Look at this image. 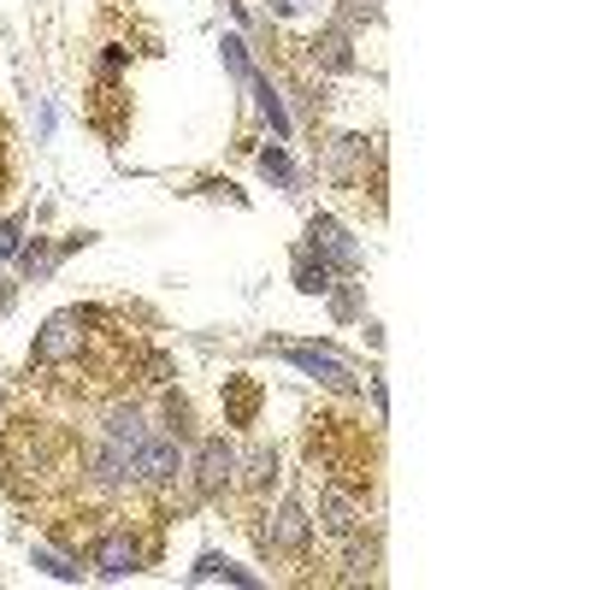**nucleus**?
<instances>
[{"label":"nucleus","mask_w":590,"mask_h":590,"mask_svg":"<svg viewBox=\"0 0 590 590\" xmlns=\"http://www.w3.org/2000/svg\"><path fill=\"white\" fill-rule=\"evenodd\" d=\"M89 349V313H53L36 337V366H65V361H83Z\"/></svg>","instance_id":"obj_1"},{"label":"nucleus","mask_w":590,"mask_h":590,"mask_svg":"<svg viewBox=\"0 0 590 590\" xmlns=\"http://www.w3.org/2000/svg\"><path fill=\"white\" fill-rule=\"evenodd\" d=\"M89 561H95V573H107V579H124V573H136V567H142L136 531H131V526H107V531L89 543Z\"/></svg>","instance_id":"obj_2"},{"label":"nucleus","mask_w":590,"mask_h":590,"mask_svg":"<svg viewBox=\"0 0 590 590\" xmlns=\"http://www.w3.org/2000/svg\"><path fill=\"white\" fill-rule=\"evenodd\" d=\"M284 361H296L301 372H313L320 384H330V390H354V366L337 361L330 349H313V342H278Z\"/></svg>","instance_id":"obj_3"},{"label":"nucleus","mask_w":590,"mask_h":590,"mask_svg":"<svg viewBox=\"0 0 590 590\" xmlns=\"http://www.w3.org/2000/svg\"><path fill=\"white\" fill-rule=\"evenodd\" d=\"M308 249L320 254L325 266H337V272H361V249H354V237L337 219H325V213L308 225Z\"/></svg>","instance_id":"obj_4"},{"label":"nucleus","mask_w":590,"mask_h":590,"mask_svg":"<svg viewBox=\"0 0 590 590\" xmlns=\"http://www.w3.org/2000/svg\"><path fill=\"white\" fill-rule=\"evenodd\" d=\"M237 449H230L225 437H207L201 443V455H195V491L201 496H219V491H230V479H237Z\"/></svg>","instance_id":"obj_5"},{"label":"nucleus","mask_w":590,"mask_h":590,"mask_svg":"<svg viewBox=\"0 0 590 590\" xmlns=\"http://www.w3.org/2000/svg\"><path fill=\"white\" fill-rule=\"evenodd\" d=\"M272 543L278 550H308V514L296 508V502H284L278 520H272Z\"/></svg>","instance_id":"obj_6"},{"label":"nucleus","mask_w":590,"mask_h":590,"mask_svg":"<svg viewBox=\"0 0 590 590\" xmlns=\"http://www.w3.org/2000/svg\"><path fill=\"white\" fill-rule=\"evenodd\" d=\"M296 290H301V296H325V290H330V266H325L313 249L296 254Z\"/></svg>","instance_id":"obj_7"},{"label":"nucleus","mask_w":590,"mask_h":590,"mask_svg":"<svg viewBox=\"0 0 590 590\" xmlns=\"http://www.w3.org/2000/svg\"><path fill=\"white\" fill-rule=\"evenodd\" d=\"M225 401H230V425H249L254 408H261V384H254V378H230Z\"/></svg>","instance_id":"obj_8"},{"label":"nucleus","mask_w":590,"mask_h":590,"mask_svg":"<svg viewBox=\"0 0 590 590\" xmlns=\"http://www.w3.org/2000/svg\"><path fill=\"white\" fill-rule=\"evenodd\" d=\"M190 579H195V585H219V579H225V585H242V590H249V585H254V573L230 567V561H219V555H201V567L190 573Z\"/></svg>","instance_id":"obj_9"},{"label":"nucleus","mask_w":590,"mask_h":590,"mask_svg":"<svg viewBox=\"0 0 590 590\" xmlns=\"http://www.w3.org/2000/svg\"><path fill=\"white\" fill-rule=\"evenodd\" d=\"M249 89L261 95V112H266V119H272V131H278V136L290 131V119H284V100H278V89H272L266 77H249Z\"/></svg>","instance_id":"obj_10"},{"label":"nucleus","mask_w":590,"mask_h":590,"mask_svg":"<svg viewBox=\"0 0 590 590\" xmlns=\"http://www.w3.org/2000/svg\"><path fill=\"white\" fill-rule=\"evenodd\" d=\"M272 479H278V455H272L266 443H261V449L249 455V484H254V491H266Z\"/></svg>","instance_id":"obj_11"},{"label":"nucleus","mask_w":590,"mask_h":590,"mask_svg":"<svg viewBox=\"0 0 590 590\" xmlns=\"http://www.w3.org/2000/svg\"><path fill=\"white\" fill-rule=\"evenodd\" d=\"M36 567H48L53 579H83V567L71 555H60V550H36Z\"/></svg>","instance_id":"obj_12"},{"label":"nucleus","mask_w":590,"mask_h":590,"mask_svg":"<svg viewBox=\"0 0 590 590\" xmlns=\"http://www.w3.org/2000/svg\"><path fill=\"white\" fill-rule=\"evenodd\" d=\"M225 65H230V77H237V83H249V77H254L249 53H242V36H225Z\"/></svg>","instance_id":"obj_13"},{"label":"nucleus","mask_w":590,"mask_h":590,"mask_svg":"<svg viewBox=\"0 0 590 590\" xmlns=\"http://www.w3.org/2000/svg\"><path fill=\"white\" fill-rule=\"evenodd\" d=\"M261 171H266V178H278V183H296V166L284 160V148H266L261 154Z\"/></svg>","instance_id":"obj_14"},{"label":"nucleus","mask_w":590,"mask_h":590,"mask_svg":"<svg viewBox=\"0 0 590 590\" xmlns=\"http://www.w3.org/2000/svg\"><path fill=\"white\" fill-rule=\"evenodd\" d=\"M320 48H325V65H330V71H349V65H354V60H349V41H342L337 31H330Z\"/></svg>","instance_id":"obj_15"},{"label":"nucleus","mask_w":590,"mask_h":590,"mask_svg":"<svg viewBox=\"0 0 590 590\" xmlns=\"http://www.w3.org/2000/svg\"><path fill=\"white\" fill-rule=\"evenodd\" d=\"M19 237H24V219H0V261L19 254Z\"/></svg>","instance_id":"obj_16"}]
</instances>
